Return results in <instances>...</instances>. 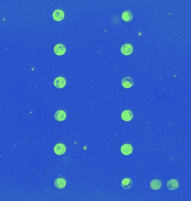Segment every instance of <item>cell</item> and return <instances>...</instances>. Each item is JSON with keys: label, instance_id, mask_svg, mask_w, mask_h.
<instances>
[{"label": "cell", "instance_id": "1", "mask_svg": "<svg viewBox=\"0 0 191 201\" xmlns=\"http://www.w3.org/2000/svg\"><path fill=\"white\" fill-rule=\"evenodd\" d=\"M121 52L124 55L128 56L133 52V48L129 44H125L121 48Z\"/></svg>", "mask_w": 191, "mask_h": 201}, {"label": "cell", "instance_id": "2", "mask_svg": "<svg viewBox=\"0 0 191 201\" xmlns=\"http://www.w3.org/2000/svg\"><path fill=\"white\" fill-rule=\"evenodd\" d=\"M54 52L57 55L61 56L64 54V53L66 52V48L62 44H58L54 47Z\"/></svg>", "mask_w": 191, "mask_h": 201}, {"label": "cell", "instance_id": "3", "mask_svg": "<svg viewBox=\"0 0 191 201\" xmlns=\"http://www.w3.org/2000/svg\"><path fill=\"white\" fill-rule=\"evenodd\" d=\"M54 151L56 154L62 155L66 152V147L63 144H58L55 146Z\"/></svg>", "mask_w": 191, "mask_h": 201}, {"label": "cell", "instance_id": "4", "mask_svg": "<svg viewBox=\"0 0 191 201\" xmlns=\"http://www.w3.org/2000/svg\"><path fill=\"white\" fill-rule=\"evenodd\" d=\"M64 12L61 10H57L54 11L53 14V19L56 21H61L64 18Z\"/></svg>", "mask_w": 191, "mask_h": 201}, {"label": "cell", "instance_id": "5", "mask_svg": "<svg viewBox=\"0 0 191 201\" xmlns=\"http://www.w3.org/2000/svg\"><path fill=\"white\" fill-rule=\"evenodd\" d=\"M54 85L55 86V87L58 88H62L64 87L66 85V81L65 78L63 77H59L57 78L54 81Z\"/></svg>", "mask_w": 191, "mask_h": 201}, {"label": "cell", "instance_id": "6", "mask_svg": "<svg viewBox=\"0 0 191 201\" xmlns=\"http://www.w3.org/2000/svg\"><path fill=\"white\" fill-rule=\"evenodd\" d=\"M133 148L132 146L130 144H124L121 148V151L123 154L125 155H129L133 153Z\"/></svg>", "mask_w": 191, "mask_h": 201}, {"label": "cell", "instance_id": "7", "mask_svg": "<svg viewBox=\"0 0 191 201\" xmlns=\"http://www.w3.org/2000/svg\"><path fill=\"white\" fill-rule=\"evenodd\" d=\"M121 118L125 121H130L133 119V114L130 110H125L121 114Z\"/></svg>", "mask_w": 191, "mask_h": 201}, {"label": "cell", "instance_id": "8", "mask_svg": "<svg viewBox=\"0 0 191 201\" xmlns=\"http://www.w3.org/2000/svg\"><path fill=\"white\" fill-rule=\"evenodd\" d=\"M54 118L58 121H63L66 119V113L63 110H58L54 114Z\"/></svg>", "mask_w": 191, "mask_h": 201}, {"label": "cell", "instance_id": "9", "mask_svg": "<svg viewBox=\"0 0 191 201\" xmlns=\"http://www.w3.org/2000/svg\"><path fill=\"white\" fill-rule=\"evenodd\" d=\"M166 186L169 190H176L179 187V183L176 179H171L167 182Z\"/></svg>", "mask_w": 191, "mask_h": 201}, {"label": "cell", "instance_id": "10", "mask_svg": "<svg viewBox=\"0 0 191 201\" xmlns=\"http://www.w3.org/2000/svg\"><path fill=\"white\" fill-rule=\"evenodd\" d=\"M134 84L133 79L131 77H125L122 81V85L125 88L131 87Z\"/></svg>", "mask_w": 191, "mask_h": 201}, {"label": "cell", "instance_id": "11", "mask_svg": "<svg viewBox=\"0 0 191 201\" xmlns=\"http://www.w3.org/2000/svg\"><path fill=\"white\" fill-rule=\"evenodd\" d=\"M54 185L58 189H63L66 186V181L63 178H59L54 182Z\"/></svg>", "mask_w": 191, "mask_h": 201}, {"label": "cell", "instance_id": "12", "mask_svg": "<svg viewBox=\"0 0 191 201\" xmlns=\"http://www.w3.org/2000/svg\"><path fill=\"white\" fill-rule=\"evenodd\" d=\"M133 181L130 178H125L121 182L122 187L126 189L131 188L133 187Z\"/></svg>", "mask_w": 191, "mask_h": 201}, {"label": "cell", "instance_id": "13", "mask_svg": "<svg viewBox=\"0 0 191 201\" xmlns=\"http://www.w3.org/2000/svg\"><path fill=\"white\" fill-rule=\"evenodd\" d=\"M121 17H122V19L125 21L129 22L133 20V16L132 13L130 11H124V12L122 14Z\"/></svg>", "mask_w": 191, "mask_h": 201}, {"label": "cell", "instance_id": "14", "mask_svg": "<svg viewBox=\"0 0 191 201\" xmlns=\"http://www.w3.org/2000/svg\"><path fill=\"white\" fill-rule=\"evenodd\" d=\"M150 187L153 190H158L161 187V182L159 179H154L151 182Z\"/></svg>", "mask_w": 191, "mask_h": 201}]
</instances>
